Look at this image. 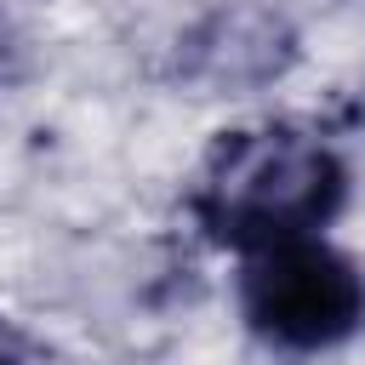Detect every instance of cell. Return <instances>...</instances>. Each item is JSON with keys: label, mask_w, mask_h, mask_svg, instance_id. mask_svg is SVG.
<instances>
[{"label": "cell", "mask_w": 365, "mask_h": 365, "mask_svg": "<svg viewBox=\"0 0 365 365\" xmlns=\"http://www.w3.org/2000/svg\"><path fill=\"white\" fill-rule=\"evenodd\" d=\"M234 302L262 348L331 354L365 331V268L325 234H297L240 257Z\"/></svg>", "instance_id": "cell-2"}, {"label": "cell", "mask_w": 365, "mask_h": 365, "mask_svg": "<svg viewBox=\"0 0 365 365\" xmlns=\"http://www.w3.org/2000/svg\"><path fill=\"white\" fill-rule=\"evenodd\" d=\"M0 365H34V359H29V348H23V336H17L6 319H0Z\"/></svg>", "instance_id": "cell-4"}, {"label": "cell", "mask_w": 365, "mask_h": 365, "mask_svg": "<svg viewBox=\"0 0 365 365\" xmlns=\"http://www.w3.org/2000/svg\"><path fill=\"white\" fill-rule=\"evenodd\" d=\"M348 160L302 125L222 131L188 188V217L211 245L262 251L297 234H325L348 205Z\"/></svg>", "instance_id": "cell-1"}, {"label": "cell", "mask_w": 365, "mask_h": 365, "mask_svg": "<svg viewBox=\"0 0 365 365\" xmlns=\"http://www.w3.org/2000/svg\"><path fill=\"white\" fill-rule=\"evenodd\" d=\"M297 57L291 29L262 11V6H222L211 11L188 40H177V68L200 86H262L274 74H285V63Z\"/></svg>", "instance_id": "cell-3"}]
</instances>
